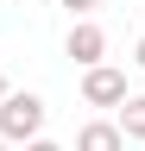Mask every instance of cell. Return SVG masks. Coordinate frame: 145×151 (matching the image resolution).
Segmentation results:
<instances>
[{"label": "cell", "mask_w": 145, "mask_h": 151, "mask_svg": "<svg viewBox=\"0 0 145 151\" xmlns=\"http://www.w3.org/2000/svg\"><path fill=\"white\" fill-rule=\"evenodd\" d=\"M0 139L6 145H38L44 139V101L32 88H13L6 101H0Z\"/></svg>", "instance_id": "6da1fadb"}, {"label": "cell", "mask_w": 145, "mask_h": 151, "mask_svg": "<svg viewBox=\"0 0 145 151\" xmlns=\"http://www.w3.org/2000/svg\"><path fill=\"white\" fill-rule=\"evenodd\" d=\"M82 101L88 107H126V69H114V63H95V69H82Z\"/></svg>", "instance_id": "7a4b0ae2"}, {"label": "cell", "mask_w": 145, "mask_h": 151, "mask_svg": "<svg viewBox=\"0 0 145 151\" xmlns=\"http://www.w3.org/2000/svg\"><path fill=\"white\" fill-rule=\"evenodd\" d=\"M63 50L76 57V69H95V63H107V32L95 25V19H76L69 38H63Z\"/></svg>", "instance_id": "3957f363"}, {"label": "cell", "mask_w": 145, "mask_h": 151, "mask_svg": "<svg viewBox=\"0 0 145 151\" xmlns=\"http://www.w3.org/2000/svg\"><path fill=\"white\" fill-rule=\"evenodd\" d=\"M76 151H126V139H120L114 120H82L76 126Z\"/></svg>", "instance_id": "277c9868"}, {"label": "cell", "mask_w": 145, "mask_h": 151, "mask_svg": "<svg viewBox=\"0 0 145 151\" xmlns=\"http://www.w3.org/2000/svg\"><path fill=\"white\" fill-rule=\"evenodd\" d=\"M114 126H120L126 145H145V94H126V107L114 113Z\"/></svg>", "instance_id": "5b68a950"}, {"label": "cell", "mask_w": 145, "mask_h": 151, "mask_svg": "<svg viewBox=\"0 0 145 151\" xmlns=\"http://www.w3.org/2000/svg\"><path fill=\"white\" fill-rule=\"evenodd\" d=\"M63 6H69V19H88V13L101 6V0H63Z\"/></svg>", "instance_id": "8992f818"}, {"label": "cell", "mask_w": 145, "mask_h": 151, "mask_svg": "<svg viewBox=\"0 0 145 151\" xmlns=\"http://www.w3.org/2000/svg\"><path fill=\"white\" fill-rule=\"evenodd\" d=\"M133 69L145 76V38H139V44H133Z\"/></svg>", "instance_id": "52a82bcc"}, {"label": "cell", "mask_w": 145, "mask_h": 151, "mask_svg": "<svg viewBox=\"0 0 145 151\" xmlns=\"http://www.w3.org/2000/svg\"><path fill=\"white\" fill-rule=\"evenodd\" d=\"M25 151H63V145L57 139H38V145H25Z\"/></svg>", "instance_id": "ba28073f"}, {"label": "cell", "mask_w": 145, "mask_h": 151, "mask_svg": "<svg viewBox=\"0 0 145 151\" xmlns=\"http://www.w3.org/2000/svg\"><path fill=\"white\" fill-rule=\"evenodd\" d=\"M6 94H13V82H6V69H0V101H6Z\"/></svg>", "instance_id": "9c48e42d"}, {"label": "cell", "mask_w": 145, "mask_h": 151, "mask_svg": "<svg viewBox=\"0 0 145 151\" xmlns=\"http://www.w3.org/2000/svg\"><path fill=\"white\" fill-rule=\"evenodd\" d=\"M0 151H13V145H6V139H0Z\"/></svg>", "instance_id": "30bf717a"}]
</instances>
